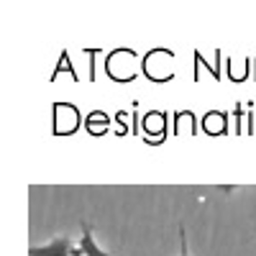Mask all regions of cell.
<instances>
[{
    "mask_svg": "<svg viewBox=\"0 0 256 256\" xmlns=\"http://www.w3.org/2000/svg\"><path fill=\"white\" fill-rule=\"evenodd\" d=\"M180 256H190V246H187V230H184V223H180Z\"/></svg>",
    "mask_w": 256,
    "mask_h": 256,
    "instance_id": "3957f363",
    "label": "cell"
},
{
    "mask_svg": "<svg viewBox=\"0 0 256 256\" xmlns=\"http://www.w3.org/2000/svg\"><path fill=\"white\" fill-rule=\"evenodd\" d=\"M82 226V238H80V246L72 251V256H110L108 251H102L98 244H95V236H92V226L88 220H80Z\"/></svg>",
    "mask_w": 256,
    "mask_h": 256,
    "instance_id": "7a4b0ae2",
    "label": "cell"
},
{
    "mask_svg": "<svg viewBox=\"0 0 256 256\" xmlns=\"http://www.w3.org/2000/svg\"><path fill=\"white\" fill-rule=\"evenodd\" d=\"M72 241L67 236H56L54 241L44 244V246H31L28 256H72Z\"/></svg>",
    "mask_w": 256,
    "mask_h": 256,
    "instance_id": "6da1fadb",
    "label": "cell"
}]
</instances>
